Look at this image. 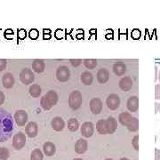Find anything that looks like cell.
I'll return each instance as SVG.
<instances>
[{"label":"cell","instance_id":"42","mask_svg":"<svg viewBox=\"0 0 160 160\" xmlns=\"http://www.w3.org/2000/svg\"><path fill=\"white\" fill-rule=\"evenodd\" d=\"M158 80H159V83H160V70H159V73H158Z\"/></svg>","mask_w":160,"mask_h":160},{"label":"cell","instance_id":"19","mask_svg":"<svg viewBox=\"0 0 160 160\" xmlns=\"http://www.w3.org/2000/svg\"><path fill=\"white\" fill-rule=\"evenodd\" d=\"M132 118L133 117L129 112H123L118 116V121H119V123L122 126L127 127L129 126V124L131 123Z\"/></svg>","mask_w":160,"mask_h":160},{"label":"cell","instance_id":"34","mask_svg":"<svg viewBox=\"0 0 160 160\" xmlns=\"http://www.w3.org/2000/svg\"><path fill=\"white\" fill-rule=\"evenodd\" d=\"M69 62L71 63V65L73 66V67H78V66H79L81 62H82V60H79V59H78V60H74V59H70L69 60Z\"/></svg>","mask_w":160,"mask_h":160},{"label":"cell","instance_id":"5","mask_svg":"<svg viewBox=\"0 0 160 160\" xmlns=\"http://www.w3.org/2000/svg\"><path fill=\"white\" fill-rule=\"evenodd\" d=\"M25 144H26V136L23 132H19L12 138V146L15 149H21L24 147Z\"/></svg>","mask_w":160,"mask_h":160},{"label":"cell","instance_id":"14","mask_svg":"<svg viewBox=\"0 0 160 160\" xmlns=\"http://www.w3.org/2000/svg\"><path fill=\"white\" fill-rule=\"evenodd\" d=\"M127 109L128 110L133 113V112H137L139 109V98L137 96H131L127 101Z\"/></svg>","mask_w":160,"mask_h":160},{"label":"cell","instance_id":"29","mask_svg":"<svg viewBox=\"0 0 160 160\" xmlns=\"http://www.w3.org/2000/svg\"><path fill=\"white\" fill-rule=\"evenodd\" d=\"M30 160H43V152L39 149H34L30 155Z\"/></svg>","mask_w":160,"mask_h":160},{"label":"cell","instance_id":"7","mask_svg":"<svg viewBox=\"0 0 160 160\" xmlns=\"http://www.w3.org/2000/svg\"><path fill=\"white\" fill-rule=\"evenodd\" d=\"M106 103H107V106L109 109H111V110L118 109L120 106L119 96L116 93L109 94L107 98V100H106Z\"/></svg>","mask_w":160,"mask_h":160},{"label":"cell","instance_id":"40","mask_svg":"<svg viewBox=\"0 0 160 160\" xmlns=\"http://www.w3.org/2000/svg\"><path fill=\"white\" fill-rule=\"evenodd\" d=\"M155 69H156V77H155V81H157V72H158V68H157V66L155 67Z\"/></svg>","mask_w":160,"mask_h":160},{"label":"cell","instance_id":"23","mask_svg":"<svg viewBox=\"0 0 160 160\" xmlns=\"http://www.w3.org/2000/svg\"><path fill=\"white\" fill-rule=\"evenodd\" d=\"M81 82L82 84H84L85 86H90L92 83V80H93V78H92V75L89 72V71H85L81 74Z\"/></svg>","mask_w":160,"mask_h":160},{"label":"cell","instance_id":"39","mask_svg":"<svg viewBox=\"0 0 160 160\" xmlns=\"http://www.w3.org/2000/svg\"><path fill=\"white\" fill-rule=\"evenodd\" d=\"M156 108H157V110L160 112V103H156Z\"/></svg>","mask_w":160,"mask_h":160},{"label":"cell","instance_id":"6","mask_svg":"<svg viewBox=\"0 0 160 160\" xmlns=\"http://www.w3.org/2000/svg\"><path fill=\"white\" fill-rule=\"evenodd\" d=\"M56 78L60 82H67L70 78L69 69L66 66H61L56 70Z\"/></svg>","mask_w":160,"mask_h":160},{"label":"cell","instance_id":"12","mask_svg":"<svg viewBox=\"0 0 160 160\" xmlns=\"http://www.w3.org/2000/svg\"><path fill=\"white\" fill-rule=\"evenodd\" d=\"M132 86H133V82H132V80L130 77H124L119 81V87L122 91H130Z\"/></svg>","mask_w":160,"mask_h":160},{"label":"cell","instance_id":"27","mask_svg":"<svg viewBox=\"0 0 160 160\" xmlns=\"http://www.w3.org/2000/svg\"><path fill=\"white\" fill-rule=\"evenodd\" d=\"M130 132H137L139 130V120L137 118L133 117L132 119L131 123L129 124V126L126 127Z\"/></svg>","mask_w":160,"mask_h":160},{"label":"cell","instance_id":"21","mask_svg":"<svg viewBox=\"0 0 160 160\" xmlns=\"http://www.w3.org/2000/svg\"><path fill=\"white\" fill-rule=\"evenodd\" d=\"M43 150L44 153L47 156V157H51L52 155H54L55 151H56V147L52 142H46L43 146Z\"/></svg>","mask_w":160,"mask_h":160},{"label":"cell","instance_id":"15","mask_svg":"<svg viewBox=\"0 0 160 160\" xmlns=\"http://www.w3.org/2000/svg\"><path fill=\"white\" fill-rule=\"evenodd\" d=\"M109 79V72L107 69L102 68L97 72V80L100 84H106Z\"/></svg>","mask_w":160,"mask_h":160},{"label":"cell","instance_id":"26","mask_svg":"<svg viewBox=\"0 0 160 160\" xmlns=\"http://www.w3.org/2000/svg\"><path fill=\"white\" fill-rule=\"evenodd\" d=\"M78 127H79V123L76 118H70L68 121V129L70 132L78 131Z\"/></svg>","mask_w":160,"mask_h":160},{"label":"cell","instance_id":"37","mask_svg":"<svg viewBox=\"0 0 160 160\" xmlns=\"http://www.w3.org/2000/svg\"><path fill=\"white\" fill-rule=\"evenodd\" d=\"M155 160H160V149H155Z\"/></svg>","mask_w":160,"mask_h":160},{"label":"cell","instance_id":"8","mask_svg":"<svg viewBox=\"0 0 160 160\" xmlns=\"http://www.w3.org/2000/svg\"><path fill=\"white\" fill-rule=\"evenodd\" d=\"M90 110L92 113L98 115L102 110V102L99 98H93L90 101Z\"/></svg>","mask_w":160,"mask_h":160},{"label":"cell","instance_id":"30","mask_svg":"<svg viewBox=\"0 0 160 160\" xmlns=\"http://www.w3.org/2000/svg\"><path fill=\"white\" fill-rule=\"evenodd\" d=\"M9 150L6 148H1L0 149V159L1 160H6L9 158Z\"/></svg>","mask_w":160,"mask_h":160},{"label":"cell","instance_id":"31","mask_svg":"<svg viewBox=\"0 0 160 160\" xmlns=\"http://www.w3.org/2000/svg\"><path fill=\"white\" fill-rule=\"evenodd\" d=\"M132 145L133 146V148L135 150H139V136L135 135L132 141Z\"/></svg>","mask_w":160,"mask_h":160},{"label":"cell","instance_id":"11","mask_svg":"<svg viewBox=\"0 0 160 160\" xmlns=\"http://www.w3.org/2000/svg\"><path fill=\"white\" fill-rule=\"evenodd\" d=\"M25 132L29 138H34L38 135V126L35 122H29L25 127Z\"/></svg>","mask_w":160,"mask_h":160},{"label":"cell","instance_id":"18","mask_svg":"<svg viewBox=\"0 0 160 160\" xmlns=\"http://www.w3.org/2000/svg\"><path fill=\"white\" fill-rule=\"evenodd\" d=\"M106 125H107V129H108V133L111 134L114 133L116 130L118 129V122L115 118L109 117L106 119Z\"/></svg>","mask_w":160,"mask_h":160},{"label":"cell","instance_id":"13","mask_svg":"<svg viewBox=\"0 0 160 160\" xmlns=\"http://www.w3.org/2000/svg\"><path fill=\"white\" fill-rule=\"evenodd\" d=\"M87 147H88L87 141L85 139H79L75 143V151L78 154H83L87 150Z\"/></svg>","mask_w":160,"mask_h":160},{"label":"cell","instance_id":"9","mask_svg":"<svg viewBox=\"0 0 160 160\" xmlns=\"http://www.w3.org/2000/svg\"><path fill=\"white\" fill-rule=\"evenodd\" d=\"M14 119L19 126H24L28 121V114L25 110L20 109L17 110L14 114Z\"/></svg>","mask_w":160,"mask_h":160},{"label":"cell","instance_id":"17","mask_svg":"<svg viewBox=\"0 0 160 160\" xmlns=\"http://www.w3.org/2000/svg\"><path fill=\"white\" fill-rule=\"evenodd\" d=\"M2 84H3L4 87H6L7 89L12 88L14 85V78H13L12 74L7 72L4 75L2 78Z\"/></svg>","mask_w":160,"mask_h":160},{"label":"cell","instance_id":"10","mask_svg":"<svg viewBox=\"0 0 160 160\" xmlns=\"http://www.w3.org/2000/svg\"><path fill=\"white\" fill-rule=\"evenodd\" d=\"M94 127L91 122H85L81 126V134L86 138L91 137L93 134Z\"/></svg>","mask_w":160,"mask_h":160},{"label":"cell","instance_id":"22","mask_svg":"<svg viewBox=\"0 0 160 160\" xmlns=\"http://www.w3.org/2000/svg\"><path fill=\"white\" fill-rule=\"evenodd\" d=\"M46 68V63L43 60H35L32 63V69L37 73H42Z\"/></svg>","mask_w":160,"mask_h":160},{"label":"cell","instance_id":"28","mask_svg":"<svg viewBox=\"0 0 160 160\" xmlns=\"http://www.w3.org/2000/svg\"><path fill=\"white\" fill-rule=\"evenodd\" d=\"M83 63L85 65L86 69H93L96 66H97V61L94 59H86L83 61Z\"/></svg>","mask_w":160,"mask_h":160},{"label":"cell","instance_id":"16","mask_svg":"<svg viewBox=\"0 0 160 160\" xmlns=\"http://www.w3.org/2000/svg\"><path fill=\"white\" fill-rule=\"evenodd\" d=\"M52 127L53 130L57 132L62 131L63 128L65 127V122L64 120L62 118H59V117H56V118H53L51 122Z\"/></svg>","mask_w":160,"mask_h":160},{"label":"cell","instance_id":"36","mask_svg":"<svg viewBox=\"0 0 160 160\" xmlns=\"http://www.w3.org/2000/svg\"><path fill=\"white\" fill-rule=\"evenodd\" d=\"M6 67V60L0 59V71L4 70Z\"/></svg>","mask_w":160,"mask_h":160},{"label":"cell","instance_id":"41","mask_svg":"<svg viewBox=\"0 0 160 160\" xmlns=\"http://www.w3.org/2000/svg\"><path fill=\"white\" fill-rule=\"evenodd\" d=\"M119 160H130V159H128V158H120Z\"/></svg>","mask_w":160,"mask_h":160},{"label":"cell","instance_id":"25","mask_svg":"<svg viewBox=\"0 0 160 160\" xmlns=\"http://www.w3.org/2000/svg\"><path fill=\"white\" fill-rule=\"evenodd\" d=\"M29 94L34 98H38L41 95V92H42V89L37 84H34V85H31L29 86Z\"/></svg>","mask_w":160,"mask_h":160},{"label":"cell","instance_id":"1","mask_svg":"<svg viewBox=\"0 0 160 160\" xmlns=\"http://www.w3.org/2000/svg\"><path fill=\"white\" fill-rule=\"evenodd\" d=\"M12 120L6 111L0 109V142H6L12 135Z\"/></svg>","mask_w":160,"mask_h":160},{"label":"cell","instance_id":"38","mask_svg":"<svg viewBox=\"0 0 160 160\" xmlns=\"http://www.w3.org/2000/svg\"><path fill=\"white\" fill-rule=\"evenodd\" d=\"M5 102V94L3 92L0 91V105H2Z\"/></svg>","mask_w":160,"mask_h":160},{"label":"cell","instance_id":"4","mask_svg":"<svg viewBox=\"0 0 160 160\" xmlns=\"http://www.w3.org/2000/svg\"><path fill=\"white\" fill-rule=\"evenodd\" d=\"M20 80L24 85H30L34 82L35 80L34 73L32 72L31 69H28V68L23 69L20 73Z\"/></svg>","mask_w":160,"mask_h":160},{"label":"cell","instance_id":"24","mask_svg":"<svg viewBox=\"0 0 160 160\" xmlns=\"http://www.w3.org/2000/svg\"><path fill=\"white\" fill-rule=\"evenodd\" d=\"M96 130L101 134H109L108 129H107V125H106V120L100 119L98 121L96 124Z\"/></svg>","mask_w":160,"mask_h":160},{"label":"cell","instance_id":"33","mask_svg":"<svg viewBox=\"0 0 160 160\" xmlns=\"http://www.w3.org/2000/svg\"><path fill=\"white\" fill-rule=\"evenodd\" d=\"M155 99L160 100V84L155 86Z\"/></svg>","mask_w":160,"mask_h":160},{"label":"cell","instance_id":"43","mask_svg":"<svg viewBox=\"0 0 160 160\" xmlns=\"http://www.w3.org/2000/svg\"><path fill=\"white\" fill-rule=\"evenodd\" d=\"M73 160H83V159H82V158H75V159H73Z\"/></svg>","mask_w":160,"mask_h":160},{"label":"cell","instance_id":"35","mask_svg":"<svg viewBox=\"0 0 160 160\" xmlns=\"http://www.w3.org/2000/svg\"><path fill=\"white\" fill-rule=\"evenodd\" d=\"M18 38H21V39H23L26 38V31L24 29H20L18 31Z\"/></svg>","mask_w":160,"mask_h":160},{"label":"cell","instance_id":"44","mask_svg":"<svg viewBox=\"0 0 160 160\" xmlns=\"http://www.w3.org/2000/svg\"><path fill=\"white\" fill-rule=\"evenodd\" d=\"M104 160H113L112 158H106V159H104Z\"/></svg>","mask_w":160,"mask_h":160},{"label":"cell","instance_id":"32","mask_svg":"<svg viewBox=\"0 0 160 160\" xmlns=\"http://www.w3.org/2000/svg\"><path fill=\"white\" fill-rule=\"evenodd\" d=\"M38 36H39L38 30H37V29H31L30 30V32H29V38L31 39H37L38 38Z\"/></svg>","mask_w":160,"mask_h":160},{"label":"cell","instance_id":"20","mask_svg":"<svg viewBox=\"0 0 160 160\" xmlns=\"http://www.w3.org/2000/svg\"><path fill=\"white\" fill-rule=\"evenodd\" d=\"M113 71L117 76L122 77L126 74V66L125 63L123 62H117L113 65Z\"/></svg>","mask_w":160,"mask_h":160},{"label":"cell","instance_id":"3","mask_svg":"<svg viewBox=\"0 0 160 160\" xmlns=\"http://www.w3.org/2000/svg\"><path fill=\"white\" fill-rule=\"evenodd\" d=\"M83 102V97L79 91H73L69 96V105L72 109H79Z\"/></svg>","mask_w":160,"mask_h":160},{"label":"cell","instance_id":"2","mask_svg":"<svg viewBox=\"0 0 160 160\" xmlns=\"http://www.w3.org/2000/svg\"><path fill=\"white\" fill-rule=\"evenodd\" d=\"M58 94L55 91H49L46 92V94L41 98L40 104L41 107L45 110L51 109L54 105H56L58 102Z\"/></svg>","mask_w":160,"mask_h":160}]
</instances>
